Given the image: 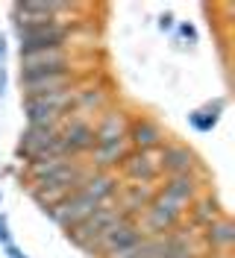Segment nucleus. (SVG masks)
<instances>
[{"label": "nucleus", "mask_w": 235, "mask_h": 258, "mask_svg": "<svg viewBox=\"0 0 235 258\" xmlns=\"http://www.w3.org/2000/svg\"><path fill=\"white\" fill-rule=\"evenodd\" d=\"M118 188H121L118 173H112V170H94L91 179H88L82 188H77L71 197H65L62 203L50 211V217L62 226V229H74V226L82 223L94 209H100L103 203L115 200V197H118Z\"/></svg>", "instance_id": "nucleus-1"}, {"label": "nucleus", "mask_w": 235, "mask_h": 258, "mask_svg": "<svg viewBox=\"0 0 235 258\" xmlns=\"http://www.w3.org/2000/svg\"><path fill=\"white\" fill-rule=\"evenodd\" d=\"M121 220H126V211L121 209L118 200H109V203H103L100 209H94L82 223H77L74 229H68V238L77 243L79 249H88L106 229H112V226L121 223Z\"/></svg>", "instance_id": "nucleus-2"}, {"label": "nucleus", "mask_w": 235, "mask_h": 258, "mask_svg": "<svg viewBox=\"0 0 235 258\" xmlns=\"http://www.w3.org/2000/svg\"><path fill=\"white\" fill-rule=\"evenodd\" d=\"M77 9L79 6H71V3H15L12 18H15L18 30H35V27H47V24H71L68 15Z\"/></svg>", "instance_id": "nucleus-3"}, {"label": "nucleus", "mask_w": 235, "mask_h": 258, "mask_svg": "<svg viewBox=\"0 0 235 258\" xmlns=\"http://www.w3.org/2000/svg\"><path fill=\"white\" fill-rule=\"evenodd\" d=\"M182 217H185V211L179 206H173L171 200H165L162 194H156L153 203L141 211L135 220H138V226L144 229L147 238H159V235H168L173 229H179Z\"/></svg>", "instance_id": "nucleus-4"}, {"label": "nucleus", "mask_w": 235, "mask_h": 258, "mask_svg": "<svg viewBox=\"0 0 235 258\" xmlns=\"http://www.w3.org/2000/svg\"><path fill=\"white\" fill-rule=\"evenodd\" d=\"M50 74H77L71 47L24 53L21 56V80H35V77H50Z\"/></svg>", "instance_id": "nucleus-5"}, {"label": "nucleus", "mask_w": 235, "mask_h": 258, "mask_svg": "<svg viewBox=\"0 0 235 258\" xmlns=\"http://www.w3.org/2000/svg\"><path fill=\"white\" fill-rule=\"evenodd\" d=\"M74 27L71 24H47L35 30H18V47L24 53H41V50H65L71 47Z\"/></svg>", "instance_id": "nucleus-6"}, {"label": "nucleus", "mask_w": 235, "mask_h": 258, "mask_svg": "<svg viewBox=\"0 0 235 258\" xmlns=\"http://www.w3.org/2000/svg\"><path fill=\"white\" fill-rule=\"evenodd\" d=\"M141 238H147V235H144V229L138 226V220H135V217H126L121 223H115L112 229H106L85 252H97V255L109 258V255H118V252H126V249L135 246Z\"/></svg>", "instance_id": "nucleus-7"}, {"label": "nucleus", "mask_w": 235, "mask_h": 258, "mask_svg": "<svg viewBox=\"0 0 235 258\" xmlns=\"http://www.w3.org/2000/svg\"><path fill=\"white\" fill-rule=\"evenodd\" d=\"M59 144H62V153L68 159H79L82 153H91L94 150V120L68 114L62 129H59Z\"/></svg>", "instance_id": "nucleus-8"}, {"label": "nucleus", "mask_w": 235, "mask_h": 258, "mask_svg": "<svg viewBox=\"0 0 235 258\" xmlns=\"http://www.w3.org/2000/svg\"><path fill=\"white\" fill-rule=\"evenodd\" d=\"M121 170L135 185H153L162 176V147L159 150H129V156L121 161Z\"/></svg>", "instance_id": "nucleus-9"}, {"label": "nucleus", "mask_w": 235, "mask_h": 258, "mask_svg": "<svg viewBox=\"0 0 235 258\" xmlns=\"http://www.w3.org/2000/svg\"><path fill=\"white\" fill-rule=\"evenodd\" d=\"M126 141L132 150H159L168 144V135L153 117H135L126 129Z\"/></svg>", "instance_id": "nucleus-10"}, {"label": "nucleus", "mask_w": 235, "mask_h": 258, "mask_svg": "<svg viewBox=\"0 0 235 258\" xmlns=\"http://www.w3.org/2000/svg\"><path fill=\"white\" fill-rule=\"evenodd\" d=\"M159 194L165 197V200H171L173 206H179V209L185 211L197 197H200V179L197 173H185V176H168L162 182V188Z\"/></svg>", "instance_id": "nucleus-11"}, {"label": "nucleus", "mask_w": 235, "mask_h": 258, "mask_svg": "<svg viewBox=\"0 0 235 258\" xmlns=\"http://www.w3.org/2000/svg\"><path fill=\"white\" fill-rule=\"evenodd\" d=\"M200 161L194 156V150L185 144H165L162 147V173L168 176H185V173H197Z\"/></svg>", "instance_id": "nucleus-12"}, {"label": "nucleus", "mask_w": 235, "mask_h": 258, "mask_svg": "<svg viewBox=\"0 0 235 258\" xmlns=\"http://www.w3.org/2000/svg\"><path fill=\"white\" fill-rule=\"evenodd\" d=\"M79 77L77 74H50V77H35V80H21V94L24 100H35V97H47L65 91L71 85H77Z\"/></svg>", "instance_id": "nucleus-13"}, {"label": "nucleus", "mask_w": 235, "mask_h": 258, "mask_svg": "<svg viewBox=\"0 0 235 258\" xmlns=\"http://www.w3.org/2000/svg\"><path fill=\"white\" fill-rule=\"evenodd\" d=\"M126 129H129V120H126L124 112H106L94 123V147H103V144L126 138Z\"/></svg>", "instance_id": "nucleus-14"}, {"label": "nucleus", "mask_w": 235, "mask_h": 258, "mask_svg": "<svg viewBox=\"0 0 235 258\" xmlns=\"http://www.w3.org/2000/svg\"><path fill=\"white\" fill-rule=\"evenodd\" d=\"M129 141L121 138V141H112V144H103V147H94L91 150V164L94 170H112L115 164H121V161L129 156Z\"/></svg>", "instance_id": "nucleus-15"}, {"label": "nucleus", "mask_w": 235, "mask_h": 258, "mask_svg": "<svg viewBox=\"0 0 235 258\" xmlns=\"http://www.w3.org/2000/svg\"><path fill=\"white\" fill-rule=\"evenodd\" d=\"M203 235V243L212 249V252H229V246H232V238H235V232H232V220L223 214L220 220H215V223H209L200 232Z\"/></svg>", "instance_id": "nucleus-16"}, {"label": "nucleus", "mask_w": 235, "mask_h": 258, "mask_svg": "<svg viewBox=\"0 0 235 258\" xmlns=\"http://www.w3.org/2000/svg\"><path fill=\"white\" fill-rule=\"evenodd\" d=\"M185 214H188V223L194 226V229H200V232H203L209 223H215V220L223 217V211H220L218 203H212V200H200V197L185 209Z\"/></svg>", "instance_id": "nucleus-17"}, {"label": "nucleus", "mask_w": 235, "mask_h": 258, "mask_svg": "<svg viewBox=\"0 0 235 258\" xmlns=\"http://www.w3.org/2000/svg\"><path fill=\"white\" fill-rule=\"evenodd\" d=\"M159 27H162V30H171V27H173V18L171 15H162V24H159Z\"/></svg>", "instance_id": "nucleus-18"}, {"label": "nucleus", "mask_w": 235, "mask_h": 258, "mask_svg": "<svg viewBox=\"0 0 235 258\" xmlns=\"http://www.w3.org/2000/svg\"><path fill=\"white\" fill-rule=\"evenodd\" d=\"M0 241H6V223L0 220Z\"/></svg>", "instance_id": "nucleus-19"}]
</instances>
